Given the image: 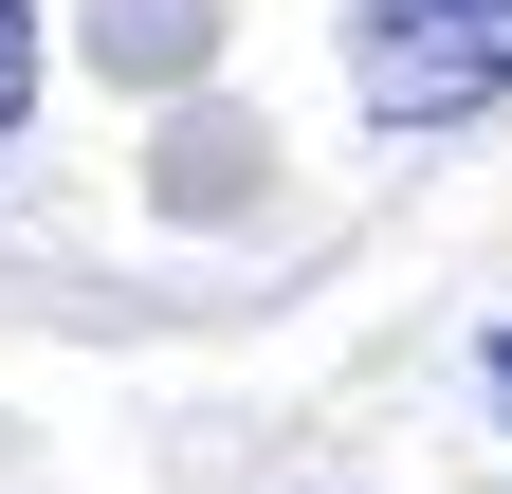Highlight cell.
<instances>
[{
	"mask_svg": "<svg viewBox=\"0 0 512 494\" xmlns=\"http://www.w3.org/2000/svg\"><path fill=\"white\" fill-rule=\"evenodd\" d=\"M220 202H256V129H238V110H183V147H165V220H220Z\"/></svg>",
	"mask_w": 512,
	"mask_h": 494,
	"instance_id": "obj_3",
	"label": "cell"
},
{
	"mask_svg": "<svg viewBox=\"0 0 512 494\" xmlns=\"http://www.w3.org/2000/svg\"><path fill=\"white\" fill-rule=\"evenodd\" d=\"M348 92L366 129H476L512 92V0H348Z\"/></svg>",
	"mask_w": 512,
	"mask_h": 494,
	"instance_id": "obj_1",
	"label": "cell"
},
{
	"mask_svg": "<svg viewBox=\"0 0 512 494\" xmlns=\"http://www.w3.org/2000/svg\"><path fill=\"white\" fill-rule=\"evenodd\" d=\"M476 366H494V403H512V330H494V348H476Z\"/></svg>",
	"mask_w": 512,
	"mask_h": 494,
	"instance_id": "obj_5",
	"label": "cell"
},
{
	"mask_svg": "<svg viewBox=\"0 0 512 494\" xmlns=\"http://www.w3.org/2000/svg\"><path fill=\"white\" fill-rule=\"evenodd\" d=\"M19 110H37V0H0V147H19Z\"/></svg>",
	"mask_w": 512,
	"mask_h": 494,
	"instance_id": "obj_4",
	"label": "cell"
},
{
	"mask_svg": "<svg viewBox=\"0 0 512 494\" xmlns=\"http://www.w3.org/2000/svg\"><path fill=\"white\" fill-rule=\"evenodd\" d=\"M220 37V0H92V74H183Z\"/></svg>",
	"mask_w": 512,
	"mask_h": 494,
	"instance_id": "obj_2",
	"label": "cell"
}]
</instances>
